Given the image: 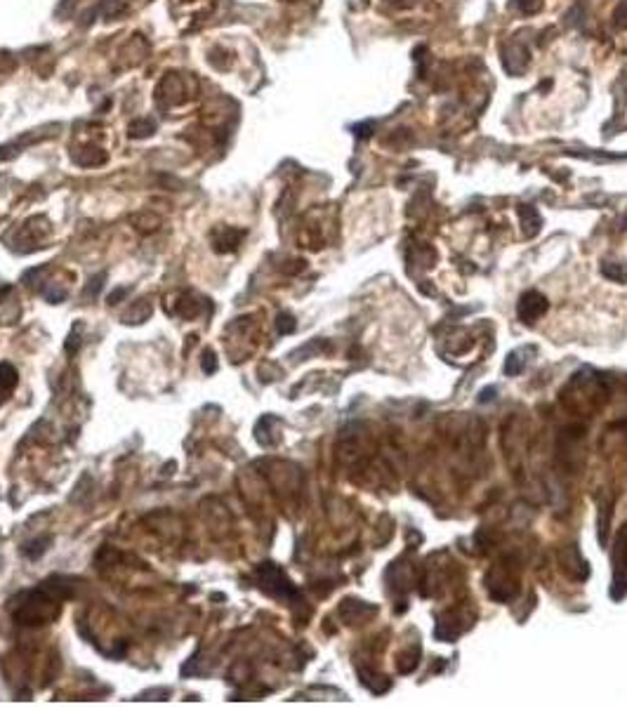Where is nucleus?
Returning <instances> with one entry per match:
<instances>
[{"instance_id": "nucleus-1", "label": "nucleus", "mask_w": 627, "mask_h": 707, "mask_svg": "<svg viewBox=\"0 0 627 707\" xmlns=\"http://www.w3.org/2000/svg\"><path fill=\"white\" fill-rule=\"evenodd\" d=\"M156 99L158 102H168V106L172 104H184L189 99V88H186V78L184 76H177V74H170L165 76L161 85L156 90Z\"/></svg>"}, {"instance_id": "nucleus-2", "label": "nucleus", "mask_w": 627, "mask_h": 707, "mask_svg": "<svg viewBox=\"0 0 627 707\" xmlns=\"http://www.w3.org/2000/svg\"><path fill=\"white\" fill-rule=\"evenodd\" d=\"M14 385H17V373L12 371V366L3 363L0 366V403L12 394Z\"/></svg>"}, {"instance_id": "nucleus-4", "label": "nucleus", "mask_w": 627, "mask_h": 707, "mask_svg": "<svg viewBox=\"0 0 627 707\" xmlns=\"http://www.w3.org/2000/svg\"><path fill=\"white\" fill-rule=\"evenodd\" d=\"M156 130V123L149 120V118H142V120H135L130 125V137H147Z\"/></svg>"}, {"instance_id": "nucleus-3", "label": "nucleus", "mask_w": 627, "mask_h": 707, "mask_svg": "<svg viewBox=\"0 0 627 707\" xmlns=\"http://www.w3.org/2000/svg\"><path fill=\"white\" fill-rule=\"evenodd\" d=\"M239 238H241V232H232V229H225V234H222L220 241L215 238V245H218V250H234L236 245H239Z\"/></svg>"}]
</instances>
